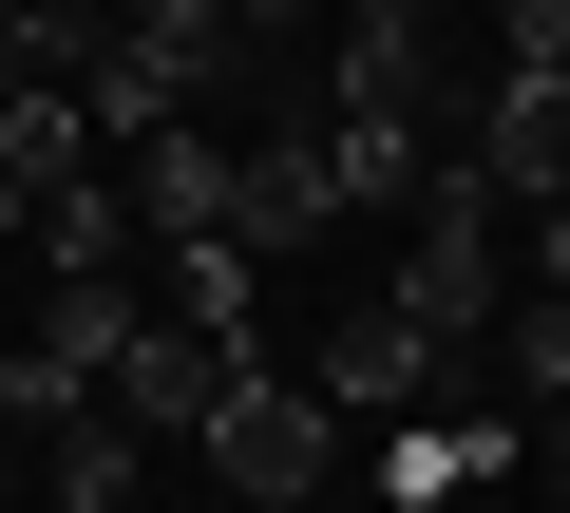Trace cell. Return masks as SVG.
Instances as JSON below:
<instances>
[{
    "instance_id": "cell-1",
    "label": "cell",
    "mask_w": 570,
    "mask_h": 513,
    "mask_svg": "<svg viewBox=\"0 0 570 513\" xmlns=\"http://www.w3.org/2000/svg\"><path fill=\"white\" fill-rule=\"evenodd\" d=\"M190 456H209L247 513H305V494L343 475V399H324L305 362H266V343H247V362H228V399L190 418Z\"/></svg>"
},
{
    "instance_id": "cell-2",
    "label": "cell",
    "mask_w": 570,
    "mask_h": 513,
    "mask_svg": "<svg viewBox=\"0 0 570 513\" xmlns=\"http://www.w3.org/2000/svg\"><path fill=\"white\" fill-rule=\"evenodd\" d=\"M324 115H419V134H456V20H438V0L343 20V39H324Z\"/></svg>"
},
{
    "instance_id": "cell-3",
    "label": "cell",
    "mask_w": 570,
    "mask_h": 513,
    "mask_svg": "<svg viewBox=\"0 0 570 513\" xmlns=\"http://www.w3.org/2000/svg\"><path fill=\"white\" fill-rule=\"evenodd\" d=\"M494 209H570V77H513L494 58V96H456V134H438Z\"/></svg>"
},
{
    "instance_id": "cell-4",
    "label": "cell",
    "mask_w": 570,
    "mask_h": 513,
    "mask_svg": "<svg viewBox=\"0 0 570 513\" xmlns=\"http://www.w3.org/2000/svg\"><path fill=\"white\" fill-rule=\"evenodd\" d=\"M324 228H343V152H324V115H285V134L247 152V190H228V247L285 267V247H324Z\"/></svg>"
},
{
    "instance_id": "cell-5",
    "label": "cell",
    "mask_w": 570,
    "mask_h": 513,
    "mask_svg": "<svg viewBox=\"0 0 570 513\" xmlns=\"http://www.w3.org/2000/svg\"><path fill=\"white\" fill-rule=\"evenodd\" d=\"M115 190H134V228H153V247H171V228H228V190H247V152H228V134H209V115H153V134H134V171H115Z\"/></svg>"
},
{
    "instance_id": "cell-6",
    "label": "cell",
    "mask_w": 570,
    "mask_h": 513,
    "mask_svg": "<svg viewBox=\"0 0 570 513\" xmlns=\"http://www.w3.org/2000/svg\"><path fill=\"white\" fill-rule=\"evenodd\" d=\"M228 362H247V343H209V324H171V305H153V324H134V362H115V418H134V437H190V418L228 399Z\"/></svg>"
},
{
    "instance_id": "cell-7",
    "label": "cell",
    "mask_w": 570,
    "mask_h": 513,
    "mask_svg": "<svg viewBox=\"0 0 570 513\" xmlns=\"http://www.w3.org/2000/svg\"><path fill=\"white\" fill-rule=\"evenodd\" d=\"M305 381H324L343 418H419V399H438L456 362H438V343H419L400 305H362V324H324V362H305Z\"/></svg>"
},
{
    "instance_id": "cell-8",
    "label": "cell",
    "mask_w": 570,
    "mask_h": 513,
    "mask_svg": "<svg viewBox=\"0 0 570 513\" xmlns=\"http://www.w3.org/2000/svg\"><path fill=\"white\" fill-rule=\"evenodd\" d=\"M134 247H153V228H134L115 171H58V190L20 209V267H39V286H58V267H134Z\"/></svg>"
},
{
    "instance_id": "cell-9",
    "label": "cell",
    "mask_w": 570,
    "mask_h": 513,
    "mask_svg": "<svg viewBox=\"0 0 570 513\" xmlns=\"http://www.w3.org/2000/svg\"><path fill=\"white\" fill-rule=\"evenodd\" d=\"M39 475H58V513H134V475H153V437H134L115 399H77V418H39Z\"/></svg>"
},
{
    "instance_id": "cell-10",
    "label": "cell",
    "mask_w": 570,
    "mask_h": 513,
    "mask_svg": "<svg viewBox=\"0 0 570 513\" xmlns=\"http://www.w3.org/2000/svg\"><path fill=\"white\" fill-rule=\"evenodd\" d=\"M475 362H494V399H532V418H551V399H570V286L532 267V286L475 324Z\"/></svg>"
},
{
    "instance_id": "cell-11",
    "label": "cell",
    "mask_w": 570,
    "mask_h": 513,
    "mask_svg": "<svg viewBox=\"0 0 570 513\" xmlns=\"http://www.w3.org/2000/svg\"><path fill=\"white\" fill-rule=\"evenodd\" d=\"M475 20L513 39V77H570V0H475Z\"/></svg>"
},
{
    "instance_id": "cell-12",
    "label": "cell",
    "mask_w": 570,
    "mask_h": 513,
    "mask_svg": "<svg viewBox=\"0 0 570 513\" xmlns=\"http://www.w3.org/2000/svg\"><path fill=\"white\" fill-rule=\"evenodd\" d=\"M228 20H247V39H285V20H324V0H228Z\"/></svg>"
},
{
    "instance_id": "cell-13",
    "label": "cell",
    "mask_w": 570,
    "mask_h": 513,
    "mask_svg": "<svg viewBox=\"0 0 570 513\" xmlns=\"http://www.w3.org/2000/svg\"><path fill=\"white\" fill-rule=\"evenodd\" d=\"M20 209H39V190H20V171H0V247H20Z\"/></svg>"
},
{
    "instance_id": "cell-14",
    "label": "cell",
    "mask_w": 570,
    "mask_h": 513,
    "mask_svg": "<svg viewBox=\"0 0 570 513\" xmlns=\"http://www.w3.org/2000/svg\"><path fill=\"white\" fill-rule=\"evenodd\" d=\"M324 20H381V0H324ZM438 20H456V0H438Z\"/></svg>"
},
{
    "instance_id": "cell-15",
    "label": "cell",
    "mask_w": 570,
    "mask_h": 513,
    "mask_svg": "<svg viewBox=\"0 0 570 513\" xmlns=\"http://www.w3.org/2000/svg\"><path fill=\"white\" fill-rule=\"evenodd\" d=\"M532 437H551V456H570V399H551V418H532Z\"/></svg>"
},
{
    "instance_id": "cell-16",
    "label": "cell",
    "mask_w": 570,
    "mask_h": 513,
    "mask_svg": "<svg viewBox=\"0 0 570 513\" xmlns=\"http://www.w3.org/2000/svg\"><path fill=\"white\" fill-rule=\"evenodd\" d=\"M0 456H20V418H0Z\"/></svg>"
},
{
    "instance_id": "cell-17",
    "label": "cell",
    "mask_w": 570,
    "mask_h": 513,
    "mask_svg": "<svg viewBox=\"0 0 570 513\" xmlns=\"http://www.w3.org/2000/svg\"><path fill=\"white\" fill-rule=\"evenodd\" d=\"M0 20H20V0H0Z\"/></svg>"
}]
</instances>
